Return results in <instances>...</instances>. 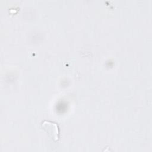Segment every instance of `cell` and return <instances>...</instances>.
I'll return each instance as SVG.
<instances>
[{
  "mask_svg": "<svg viewBox=\"0 0 152 152\" xmlns=\"http://www.w3.org/2000/svg\"><path fill=\"white\" fill-rule=\"evenodd\" d=\"M43 129L48 133L49 137L54 141L59 139V127L56 123L49 121H44L42 123Z\"/></svg>",
  "mask_w": 152,
  "mask_h": 152,
  "instance_id": "1",
  "label": "cell"
}]
</instances>
